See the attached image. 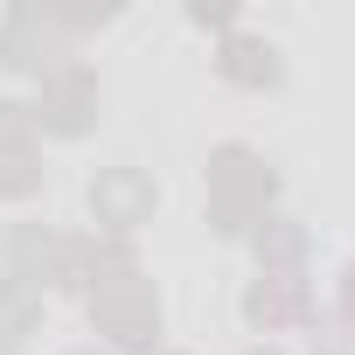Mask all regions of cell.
<instances>
[{"label": "cell", "mask_w": 355, "mask_h": 355, "mask_svg": "<svg viewBox=\"0 0 355 355\" xmlns=\"http://www.w3.org/2000/svg\"><path fill=\"white\" fill-rule=\"evenodd\" d=\"M77 355H98V348H77Z\"/></svg>", "instance_id": "ac0fdd59"}, {"label": "cell", "mask_w": 355, "mask_h": 355, "mask_svg": "<svg viewBox=\"0 0 355 355\" xmlns=\"http://www.w3.org/2000/svg\"><path fill=\"white\" fill-rule=\"evenodd\" d=\"M153 355H174V348H153Z\"/></svg>", "instance_id": "e0dca14e"}, {"label": "cell", "mask_w": 355, "mask_h": 355, "mask_svg": "<svg viewBox=\"0 0 355 355\" xmlns=\"http://www.w3.org/2000/svg\"><path fill=\"white\" fill-rule=\"evenodd\" d=\"M251 251H258V265H265V272L300 279V265H306V230H300L293 216H265V223L251 230Z\"/></svg>", "instance_id": "9c48e42d"}, {"label": "cell", "mask_w": 355, "mask_h": 355, "mask_svg": "<svg viewBox=\"0 0 355 355\" xmlns=\"http://www.w3.org/2000/svg\"><path fill=\"white\" fill-rule=\"evenodd\" d=\"M272 196H279V174L265 153L251 146H216L209 153V230L223 237H251L265 216H272Z\"/></svg>", "instance_id": "6da1fadb"}, {"label": "cell", "mask_w": 355, "mask_h": 355, "mask_svg": "<svg viewBox=\"0 0 355 355\" xmlns=\"http://www.w3.org/2000/svg\"><path fill=\"white\" fill-rule=\"evenodd\" d=\"M216 77H223V84H237V91H279L286 63H279V49H272L265 35L230 28V35L216 42Z\"/></svg>", "instance_id": "52a82bcc"}, {"label": "cell", "mask_w": 355, "mask_h": 355, "mask_svg": "<svg viewBox=\"0 0 355 355\" xmlns=\"http://www.w3.org/2000/svg\"><path fill=\"white\" fill-rule=\"evenodd\" d=\"M28 119H35V132H56V139L91 132V119H98V77H91L84 63H63L56 77H42Z\"/></svg>", "instance_id": "277c9868"}, {"label": "cell", "mask_w": 355, "mask_h": 355, "mask_svg": "<svg viewBox=\"0 0 355 355\" xmlns=\"http://www.w3.org/2000/svg\"><path fill=\"white\" fill-rule=\"evenodd\" d=\"M244 320H251L258 334H286V327L313 320V293H306V279H279V272H258V286L244 293Z\"/></svg>", "instance_id": "8992f818"}, {"label": "cell", "mask_w": 355, "mask_h": 355, "mask_svg": "<svg viewBox=\"0 0 355 355\" xmlns=\"http://www.w3.org/2000/svg\"><path fill=\"white\" fill-rule=\"evenodd\" d=\"M0 139H35V119H28V105L0 98Z\"/></svg>", "instance_id": "5bb4252c"}, {"label": "cell", "mask_w": 355, "mask_h": 355, "mask_svg": "<svg viewBox=\"0 0 355 355\" xmlns=\"http://www.w3.org/2000/svg\"><path fill=\"white\" fill-rule=\"evenodd\" d=\"M0 63H8L15 77H35V84L63 70V35L49 28V15L35 8V0L8 8V21H0Z\"/></svg>", "instance_id": "5b68a950"}, {"label": "cell", "mask_w": 355, "mask_h": 355, "mask_svg": "<svg viewBox=\"0 0 355 355\" xmlns=\"http://www.w3.org/2000/svg\"><path fill=\"white\" fill-rule=\"evenodd\" d=\"M153 202H160V189H153L146 167H98L91 174V223H98V237H132L153 216Z\"/></svg>", "instance_id": "3957f363"}, {"label": "cell", "mask_w": 355, "mask_h": 355, "mask_svg": "<svg viewBox=\"0 0 355 355\" xmlns=\"http://www.w3.org/2000/svg\"><path fill=\"white\" fill-rule=\"evenodd\" d=\"M35 320H42V293L0 279V355H21V341L35 334Z\"/></svg>", "instance_id": "8fae6325"}, {"label": "cell", "mask_w": 355, "mask_h": 355, "mask_svg": "<svg viewBox=\"0 0 355 355\" xmlns=\"http://www.w3.org/2000/svg\"><path fill=\"white\" fill-rule=\"evenodd\" d=\"M42 196V146L35 139H0V202Z\"/></svg>", "instance_id": "30bf717a"}, {"label": "cell", "mask_w": 355, "mask_h": 355, "mask_svg": "<svg viewBox=\"0 0 355 355\" xmlns=\"http://www.w3.org/2000/svg\"><path fill=\"white\" fill-rule=\"evenodd\" d=\"M84 306H91V327L105 334V348H119V355H153L160 348V293H153L146 272H119V279L91 286Z\"/></svg>", "instance_id": "7a4b0ae2"}, {"label": "cell", "mask_w": 355, "mask_h": 355, "mask_svg": "<svg viewBox=\"0 0 355 355\" xmlns=\"http://www.w3.org/2000/svg\"><path fill=\"white\" fill-rule=\"evenodd\" d=\"M8 279L42 293V286H63V237L42 230V223H15L8 230Z\"/></svg>", "instance_id": "ba28073f"}, {"label": "cell", "mask_w": 355, "mask_h": 355, "mask_svg": "<svg viewBox=\"0 0 355 355\" xmlns=\"http://www.w3.org/2000/svg\"><path fill=\"white\" fill-rule=\"evenodd\" d=\"M42 15H49L56 35H98V28L119 21V8H42Z\"/></svg>", "instance_id": "7c38bea8"}, {"label": "cell", "mask_w": 355, "mask_h": 355, "mask_svg": "<svg viewBox=\"0 0 355 355\" xmlns=\"http://www.w3.org/2000/svg\"><path fill=\"white\" fill-rule=\"evenodd\" d=\"M189 21H196V28H209V35H230V28H237V8H223V0H196Z\"/></svg>", "instance_id": "4fadbf2b"}, {"label": "cell", "mask_w": 355, "mask_h": 355, "mask_svg": "<svg viewBox=\"0 0 355 355\" xmlns=\"http://www.w3.org/2000/svg\"><path fill=\"white\" fill-rule=\"evenodd\" d=\"M341 320H348V327H355V265H348V272H341Z\"/></svg>", "instance_id": "9a60e30c"}, {"label": "cell", "mask_w": 355, "mask_h": 355, "mask_svg": "<svg viewBox=\"0 0 355 355\" xmlns=\"http://www.w3.org/2000/svg\"><path fill=\"white\" fill-rule=\"evenodd\" d=\"M244 355H279V348H244Z\"/></svg>", "instance_id": "2e32d148"}]
</instances>
